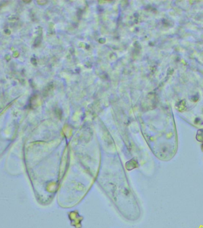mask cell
Instances as JSON below:
<instances>
[{
	"mask_svg": "<svg viewBox=\"0 0 203 228\" xmlns=\"http://www.w3.org/2000/svg\"><path fill=\"white\" fill-rule=\"evenodd\" d=\"M202 148V150H203V145H202V148Z\"/></svg>",
	"mask_w": 203,
	"mask_h": 228,
	"instance_id": "1",
	"label": "cell"
}]
</instances>
